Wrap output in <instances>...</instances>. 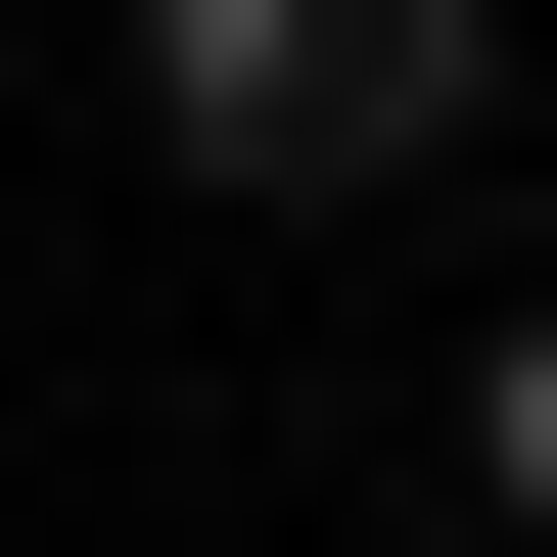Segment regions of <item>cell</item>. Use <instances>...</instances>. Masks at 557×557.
Returning <instances> with one entry per match:
<instances>
[{
	"mask_svg": "<svg viewBox=\"0 0 557 557\" xmlns=\"http://www.w3.org/2000/svg\"><path fill=\"white\" fill-rule=\"evenodd\" d=\"M465 94H511V0H139V139H186L233 233H372V186H465Z\"/></svg>",
	"mask_w": 557,
	"mask_h": 557,
	"instance_id": "cell-1",
	"label": "cell"
},
{
	"mask_svg": "<svg viewBox=\"0 0 557 557\" xmlns=\"http://www.w3.org/2000/svg\"><path fill=\"white\" fill-rule=\"evenodd\" d=\"M465 511H511V557H557V325H465Z\"/></svg>",
	"mask_w": 557,
	"mask_h": 557,
	"instance_id": "cell-2",
	"label": "cell"
}]
</instances>
